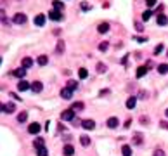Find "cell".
<instances>
[{
    "mask_svg": "<svg viewBox=\"0 0 168 156\" xmlns=\"http://www.w3.org/2000/svg\"><path fill=\"white\" fill-rule=\"evenodd\" d=\"M61 120H64V122H71V120H75V111L69 108V109H66V111H62L61 113Z\"/></svg>",
    "mask_w": 168,
    "mask_h": 156,
    "instance_id": "6da1fadb",
    "label": "cell"
},
{
    "mask_svg": "<svg viewBox=\"0 0 168 156\" xmlns=\"http://www.w3.org/2000/svg\"><path fill=\"white\" fill-rule=\"evenodd\" d=\"M12 21H14L16 24H24V23L28 21V17H26V14H23V12H17V14H14Z\"/></svg>",
    "mask_w": 168,
    "mask_h": 156,
    "instance_id": "7a4b0ae2",
    "label": "cell"
},
{
    "mask_svg": "<svg viewBox=\"0 0 168 156\" xmlns=\"http://www.w3.org/2000/svg\"><path fill=\"white\" fill-rule=\"evenodd\" d=\"M82 127H83L85 130H94V129H95V122H94V120H83V122H82Z\"/></svg>",
    "mask_w": 168,
    "mask_h": 156,
    "instance_id": "3957f363",
    "label": "cell"
},
{
    "mask_svg": "<svg viewBox=\"0 0 168 156\" xmlns=\"http://www.w3.org/2000/svg\"><path fill=\"white\" fill-rule=\"evenodd\" d=\"M40 130H42L40 123H29V127H28V132H29V134H33V135H36Z\"/></svg>",
    "mask_w": 168,
    "mask_h": 156,
    "instance_id": "277c9868",
    "label": "cell"
},
{
    "mask_svg": "<svg viewBox=\"0 0 168 156\" xmlns=\"http://www.w3.org/2000/svg\"><path fill=\"white\" fill-rule=\"evenodd\" d=\"M62 155H64V156H73V155H75V148H73L71 144H64V148H62Z\"/></svg>",
    "mask_w": 168,
    "mask_h": 156,
    "instance_id": "5b68a950",
    "label": "cell"
},
{
    "mask_svg": "<svg viewBox=\"0 0 168 156\" xmlns=\"http://www.w3.org/2000/svg\"><path fill=\"white\" fill-rule=\"evenodd\" d=\"M49 17H50L52 21H61V19H62V14H61V10H50V12H49Z\"/></svg>",
    "mask_w": 168,
    "mask_h": 156,
    "instance_id": "8992f818",
    "label": "cell"
},
{
    "mask_svg": "<svg viewBox=\"0 0 168 156\" xmlns=\"http://www.w3.org/2000/svg\"><path fill=\"white\" fill-rule=\"evenodd\" d=\"M61 97H62V99H66V101H69V99L73 97V90H69L68 87H64V89L61 90Z\"/></svg>",
    "mask_w": 168,
    "mask_h": 156,
    "instance_id": "52a82bcc",
    "label": "cell"
},
{
    "mask_svg": "<svg viewBox=\"0 0 168 156\" xmlns=\"http://www.w3.org/2000/svg\"><path fill=\"white\" fill-rule=\"evenodd\" d=\"M118 123H120V120H118L116 116H111V118H108V122H106V125H108L109 129H116Z\"/></svg>",
    "mask_w": 168,
    "mask_h": 156,
    "instance_id": "ba28073f",
    "label": "cell"
},
{
    "mask_svg": "<svg viewBox=\"0 0 168 156\" xmlns=\"http://www.w3.org/2000/svg\"><path fill=\"white\" fill-rule=\"evenodd\" d=\"M156 23H158V26H167V24H168V17L163 14V12H161V14H158Z\"/></svg>",
    "mask_w": 168,
    "mask_h": 156,
    "instance_id": "9c48e42d",
    "label": "cell"
},
{
    "mask_svg": "<svg viewBox=\"0 0 168 156\" xmlns=\"http://www.w3.org/2000/svg\"><path fill=\"white\" fill-rule=\"evenodd\" d=\"M64 49H66L64 40H57V45H56V54H57V56H61V54L64 52Z\"/></svg>",
    "mask_w": 168,
    "mask_h": 156,
    "instance_id": "30bf717a",
    "label": "cell"
},
{
    "mask_svg": "<svg viewBox=\"0 0 168 156\" xmlns=\"http://www.w3.org/2000/svg\"><path fill=\"white\" fill-rule=\"evenodd\" d=\"M28 89H31L29 82H24V80H21V82L17 83V90H21V92H26Z\"/></svg>",
    "mask_w": 168,
    "mask_h": 156,
    "instance_id": "8fae6325",
    "label": "cell"
},
{
    "mask_svg": "<svg viewBox=\"0 0 168 156\" xmlns=\"http://www.w3.org/2000/svg\"><path fill=\"white\" fill-rule=\"evenodd\" d=\"M12 75H14V76H17V78H24V75H26V68H23V66H21V68L14 69V71H12Z\"/></svg>",
    "mask_w": 168,
    "mask_h": 156,
    "instance_id": "7c38bea8",
    "label": "cell"
},
{
    "mask_svg": "<svg viewBox=\"0 0 168 156\" xmlns=\"http://www.w3.org/2000/svg\"><path fill=\"white\" fill-rule=\"evenodd\" d=\"M135 106H137V97H135V96L128 97V99H127V108H128V109H134Z\"/></svg>",
    "mask_w": 168,
    "mask_h": 156,
    "instance_id": "4fadbf2b",
    "label": "cell"
},
{
    "mask_svg": "<svg viewBox=\"0 0 168 156\" xmlns=\"http://www.w3.org/2000/svg\"><path fill=\"white\" fill-rule=\"evenodd\" d=\"M109 28H111V26H109V23H101V24L97 26V31H99V33H108V31H109Z\"/></svg>",
    "mask_w": 168,
    "mask_h": 156,
    "instance_id": "5bb4252c",
    "label": "cell"
},
{
    "mask_svg": "<svg viewBox=\"0 0 168 156\" xmlns=\"http://www.w3.org/2000/svg\"><path fill=\"white\" fill-rule=\"evenodd\" d=\"M149 71V68L147 66H139L137 68V78H142V76H146V73Z\"/></svg>",
    "mask_w": 168,
    "mask_h": 156,
    "instance_id": "9a60e30c",
    "label": "cell"
},
{
    "mask_svg": "<svg viewBox=\"0 0 168 156\" xmlns=\"http://www.w3.org/2000/svg\"><path fill=\"white\" fill-rule=\"evenodd\" d=\"M42 89H43V85H42V82H33V83H31V90H33L35 94H38V92H42Z\"/></svg>",
    "mask_w": 168,
    "mask_h": 156,
    "instance_id": "2e32d148",
    "label": "cell"
},
{
    "mask_svg": "<svg viewBox=\"0 0 168 156\" xmlns=\"http://www.w3.org/2000/svg\"><path fill=\"white\" fill-rule=\"evenodd\" d=\"M35 24H36V26H43V24H45V16H43V14L35 16Z\"/></svg>",
    "mask_w": 168,
    "mask_h": 156,
    "instance_id": "e0dca14e",
    "label": "cell"
},
{
    "mask_svg": "<svg viewBox=\"0 0 168 156\" xmlns=\"http://www.w3.org/2000/svg\"><path fill=\"white\" fill-rule=\"evenodd\" d=\"M21 64H23V68H31L33 66V59L31 57H23V61H21Z\"/></svg>",
    "mask_w": 168,
    "mask_h": 156,
    "instance_id": "ac0fdd59",
    "label": "cell"
},
{
    "mask_svg": "<svg viewBox=\"0 0 168 156\" xmlns=\"http://www.w3.org/2000/svg\"><path fill=\"white\" fill-rule=\"evenodd\" d=\"M132 142H134V144H137V146H139V144H142V134H141V132H135V134H134V137H132Z\"/></svg>",
    "mask_w": 168,
    "mask_h": 156,
    "instance_id": "d6986e66",
    "label": "cell"
},
{
    "mask_svg": "<svg viewBox=\"0 0 168 156\" xmlns=\"http://www.w3.org/2000/svg\"><path fill=\"white\" fill-rule=\"evenodd\" d=\"M83 108H85V104H83L82 101H78V102H73V106H71V109H73V111H82Z\"/></svg>",
    "mask_w": 168,
    "mask_h": 156,
    "instance_id": "ffe728a7",
    "label": "cell"
},
{
    "mask_svg": "<svg viewBox=\"0 0 168 156\" xmlns=\"http://www.w3.org/2000/svg\"><path fill=\"white\" fill-rule=\"evenodd\" d=\"M3 111H5V113H9V115H10V113H14V111H16V104H12V102L5 104V106H3Z\"/></svg>",
    "mask_w": 168,
    "mask_h": 156,
    "instance_id": "44dd1931",
    "label": "cell"
},
{
    "mask_svg": "<svg viewBox=\"0 0 168 156\" xmlns=\"http://www.w3.org/2000/svg\"><path fill=\"white\" fill-rule=\"evenodd\" d=\"M26 120H28V113H26V111H21V113L17 115V122H19V123H24Z\"/></svg>",
    "mask_w": 168,
    "mask_h": 156,
    "instance_id": "7402d4cb",
    "label": "cell"
},
{
    "mask_svg": "<svg viewBox=\"0 0 168 156\" xmlns=\"http://www.w3.org/2000/svg\"><path fill=\"white\" fill-rule=\"evenodd\" d=\"M33 146H35L36 149H40V148H45V146H43V139H42V137H36V139L33 141Z\"/></svg>",
    "mask_w": 168,
    "mask_h": 156,
    "instance_id": "603a6c76",
    "label": "cell"
},
{
    "mask_svg": "<svg viewBox=\"0 0 168 156\" xmlns=\"http://www.w3.org/2000/svg\"><path fill=\"white\" fill-rule=\"evenodd\" d=\"M52 5H54V10H62V9H64V3L59 2V0H54Z\"/></svg>",
    "mask_w": 168,
    "mask_h": 156,
    "instance_id": "cb8c5ba5",
    "label": "cell"
},
{
    "mask_svg": "<svg viewBox=\"0 0 168 156\" xmlns=\"http://www.w3.org/2000/svg\"><path fill=\"white\" fill-rule=\"evenodd\" d=\"M153 14H154V12H153L151 9H147V10H146V12L142 14V21H149V19L153 17Z\"/></svg>",
    "mask_w": 168,
    "mask_h": 156,
    "instance_id": "d4e9b609",
    "label": "cell"
},
{
    "mask_svg": "<svg viewBox=\"0 0 168 156\" xmlns=\"http://www.w3.org/2000/svg\"><path fill=\"white\" fill-rule=\"evenodd\" d=\"M36 63H38L40 66H45V64L49 63V57H47V56H38V59H36Z\"/></svg>",
    "mask_w": 168,
    "mask_h": 156,
    "instance_id": "484cf974",
    "label": "cell"
},
{
    "mask_svg": "<svg viewBox=\"0 0 168 156\" xmlns=\"http://www.w3.org/2000/svg\"><path fill=\"white\" fill-rule=\"evenodd\" d=\"M121 153H123V156H132V148L125 144V146L121 148Z\"/></svg>",
    "mask_w": 168,
    "mask_h": 156,
    "instance_id": "4316f807",
    "label": "cell"
},
{
    "mask_svg": "<svg viewBox=\"0 0 168 156\" xmlns=\"http://www.w3.org/2000/svg\"><path fill=\"white\" fill-rule=\"evenodd\" d=\"M106 71H108L106 64H104V63H97V73H101V75H102V73H106Z\"/></svg>",
    "mask_w": 168,
    "mask_h": 156,
    "instance_id": "83f0119b",
    "label": "cell"
},
{
    "mask_svg": "<svg viewBox=\"0 0 168 156\" xmlns=\"http://www.w3.org/2000/svg\"><path fill=\"white\" fill-rule=\"evenodd\" d=\"M68 89H69V90H76V89H78V82H75V80H68Z\"/></svg>",
    "mask_w": 168,
    "mask_h": 156,
    "instance_id": "f1b7e54d",
    "label": "cell"
},
{
    "mask_svg": "<svg viewBox=\"0 0 168 156\" xmlns=\"http://www.w3.org/2000/svg\"><path fill=\"white\" fill-rule=\"evenodd\" d=\"M80 142H82V146H90V137L88 135H82L80 137Z\"/></svg>",
    "mask_w": 168,
    "mask_h": 156,
    "instance_id": "f546056e",
    "label": "cell"
},
{
    "mask_svg": "<svg viewBox=\"0 0 168 156\" xmlns=\"http://www.w3.org/2000/svg\"><path fill=\"white\" fill-rule=\"evenodd\" d=\"M158 71H160V75H167L168 73V64H160V66H158Z\"/></svg>",
    "mask_w": 168,
    "mask_h": 156,
    "instance_id": "4dcf8cb0",
    "label": "cell"
},
{
    "mask_svg": "<svg viewBox=\"0 0 168 156\" xmlns=\"http://www.w3.org/2000/svg\"><path fill=\"white\" fill-rule=\"evenodd\" d=\"M78 76L83 80V78H87V76H88V71H87L85 68H80V69H78Z\"/></svg>",
    "mask_w": 168,
    "mask_h": 156,
    "instance_id": "1f68e13d",
    "label": "cell"
},
{
    "mask_svg": "<svg viewBox=\"0 0 168 156\" xmlns=\"http://www.w3.org/2000/svg\"><path fill=\"white\" fill-rule=\"evenodd\" d=\"M108 49H109V43H108V42H101V43H99V50H101V52H106Z\"/></svg>",
    "mask_w": 168,
    "mask_h": 156,
    "instance_id": "d6a6232c",
    "label": "cell"
},
{
    "mask_svg": "<svg viewBox=\"0 0 168 156\" xmlns=\"http://www.w3.org/2000/svg\"><path fill=\"white\" fill-rule=\"evenodd\" d=\"M163 49H165V45H163V43H158L156 49H154V56H160V54L163 52Z\"/></svg>",
    "mask_w": 168,
    "mask_h": 156,
    "instance_id": "836d02e7",
    "label": "cell"
},
{
    "mask_svg": "<svg viewBox=\"0 0 168 156\" xmlns=\"http://www.w3.org/2000/svg\"><path fill=\"white\" fill-rule=\"evenodd\" d=\"M36 156H49V151H47L45 148H40V149L36 151Z\"/></svg>",
    "mask_w": 168,
    "mask_h": 156,
    "instance_id": "e575fe53",
    "label": "cell"
},
{
    "mask_svg": "<svg viewBox=\"0 0 168 156\" xmlns=\"http://www.w3.org/2000/svg\"><path fill=\"white\" fill-rule=\"evenodd\" d=\"M153 156H165V151L158 148V149H154V153H153Z\"/></svg>",
    "mask_w": 168,
    "mask_h": 156,
    "instance_id": "d590c367",
    "label": "cell"
},
{
    "mask_svg": "<svg viewBox=\"0 0 168 156\" xmlns=\"http://www.w3.org/2000/svg\"><path fill=\"white\" fill-rule=\"evenodd\" d=\"M135 30H137L139 33H142V31H144V26H142V23H135Z\"/></svg>",
    "mask_w": 168,
    "mask_h": 156,
    "instance_id": "8d00e7d4",
    "label": "cell"
},
{
    "mask_svg": "<svg viewBox=\"0 0 168 156\" xmlns=\"http://www.w3.org/2000/svg\"><path fill=\"white\" fill-rule=\"evenodd\" d=\"M139 122H141L142 125H147V123H149V118H147V116H141V118H139Z\"/></svg>",
    "mask_w": 168,
    "mask_h": 156,
    "instance_id": "74e56055",
    "label": "cell"
},
{
    "mask_svg": "<svg viewBox=\"0 0 168 156\" xmlns=\"http://www.w3.org/2000/svg\"><path fill=\"white\" fill-rule=\"evenodd\" d=\"M139 99H147V92L146 90H141L139 92Z\"/></svg>",
    "mask_w": 168,
    "mask_h": 156,
    "instance_id": "f35d334b",
    "label": "cell"
},
{
    "mask_svg": "<svg viewBox=\"0 0 168 156\" xmlns=\"http://www.w3.org/2000/svg\"><path fill=\"white\" fill-rule=\"evenodd\" d=\"M134 40H137L139 43H144V42H146L147 38H144V36H134Z\"/></svg>",
    "mask_w": 168,
    "mask_h": 156,
    "instance_id": "ab89813d",
    "label": "cell"
},
{
    "mask_svg": "<svg viewBox=\"0 0 168 156\" xmlns=\"http://www.w3.org/2000/svg\"><path fill=\"white\" fill-rule=\"evenodd\" d=\"M146 3H147V7L151 9V7H154V5H156V0H146Z\"/></svg>",
    "mask_w": 168,
    "mask_h": 156,
    "instance_id": "60d3db41",
    "label": "cell"
},
{
    "mask_svg": "<svg viewBox=\"0 0 168 156\" xmlns=\"http://www.w3.org/2000/svg\"><path fill=\"white\" fill-rule=\"evenodd\" d=\"M80 7H82L83 10H90V5H88V3H85V2H83V3H82Z\"/></svg>",
    "mask_w": 168,
    "mask_h": 156,
    "instance_id": "b9f144b4",
    "label": "cell"
},
{
    "mask_svg": "<svg viewBox=\"0 0 168 156\" xmlns=\"http://www.w3.org/2000/svg\"><path fill=\"white\" fill-rule=\"evenodd\" d=\"M0 21H5V10L0 9Z\"/></svg>",
    "mask_w": 168,
    "mask_h": 156,
    "instance_id": "7bdbcfd3",
    "label": "cell"
},
{
    "mask_svg": "<svg viewBox=\"0 0 168 156\" xmlns=\"http://www.w3.org/2000/svg\"><path fill=\"white\" fill-rule=\"evenodd\" d=\"M127 61H128V56H125V57L121 59V64H123V66H127Z\"/></svg>",
    "mask_w": 168,
    "mask_h": 156,
    "instance_id": "ee69618b",
    "label": "cell"
},
{
    "mask_svg": "<svg viewBox=\"0 0 168 156\" xmlns=\"http://www.w3.org/2000/svg\"><path fill=\"white\" fill-rule=\"evenodd\" d=\"M106 94H109V89H104V90H101V96H106Z\"/></svg>",
    "mask_w": 168,
    "mask_h": 156,
    "instance_id": "f6af8a7d",
    "label": "cell"
},
{
    "mask_svg": "<svg viewBox=\"0 0 168 156\" xmlns=\"http://www.w3.org/2000/svg\"><path fill=\"white\" fill-rule=\"evenodd\" d=\"M130 125H132V120H127V122H125V129H128Z\"/></svg>",
    "mask_w": 168,
    "mask_h": 156,
    "instance_id": "bcb514c9",
    "label": "cell"
},
{
    "mask_svg": "<svg viewBox=\"0 0 168 156\" xmlns=\"http://www.w3.org/2000/svg\"><path fill=\"white\" fill-rule=\"evenodd\" d=\"M161 127H167V129H168V123H167V122H161Z\"/></svg>",
    "mask_w": 168,
    "mask_h": 156,
    "instance_id": "7dc6e473",
    "label": "cell"
},
{
    "mask_svg": "<svg viewBox=\"0 0 168 156\" xmlns=\"http://www.w3.org/2000/svg\"><path fill=\"white\" fill-rule=\"evenodd\" d=\"M3 106H5V104H2V102H0V113L3 111Z\"/></svg>",
    "mask_w": 168,
    "mask_h": 156,
    "instance_id": "c3c4849f",
    "label": "cell"
},
{
    "mask_svg": "<svg viewBox=\"0 0 168 156\" xmlns=\"http://www.w3.org/2000/svg\"><path fill=\"white\" fill-rule=\"evenodd\" d=\"M0 64H2V57H0Z\"/></svg>",
    "mask_w": 168,
    "mask_h": 156,
    "instance_id": "681fc988",
    "label": "cell"
},
{
    "mask_svg": "<svg viewBox=\"0 0 168 156\" xmlns=\"http://www.w3.org/2000/svg\"><path fill=\"white\" fill-rule=\"evenodd\" d=\"M167 116H168V109H167Z\"/></svg>",
    "mask_w": 168,
    "mask_h": 156,
    "instance_id": "f907efd6",
    "label": "cell"
},
{
    "mask_svg": "<svg viewBox=\"0 0 168 156\" xmlns=\"http://www.w3.org/2000/svg\"><path fill=\"white\" fill-rule=\"evenodd\" d=\"M167 56H168V54H167Z\"/></svg>",
    "mask_w": 168,
    "mask_h": 156,
    "instance_id": "816d5d0a",
    "label": "cell"
}]
</instances>
